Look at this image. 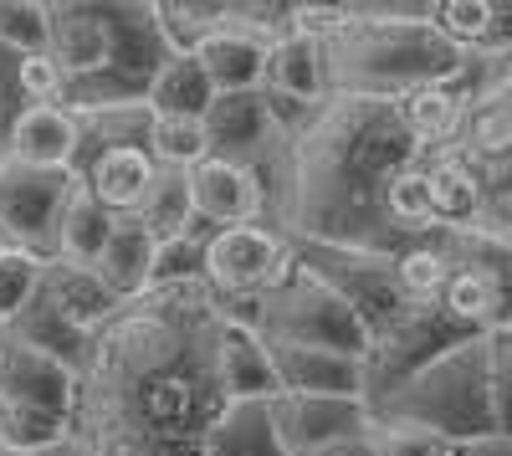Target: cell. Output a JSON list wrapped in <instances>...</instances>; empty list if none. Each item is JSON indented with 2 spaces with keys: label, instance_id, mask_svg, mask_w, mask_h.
Masks as SVG:
<instances>
[{
  "label": "cell",
  "instance_id": "1",
  "mask_svg": "<svg viewBox=\"0 0 512 456\" xmlns=\"http://www.w3.org/2000/svg\"><path fill=\"white\" fill-rule=\"evenodd\" d=\"M226 308L195 282L159 287L88 344V441L93 456H200L221 416L216 339Z\"/></svg>",
  "mask_w": 512,
  "mask_h": 456
},
{
  "label": "cell",
  "instance_id": "2",
  "mask_svg": "<svg viewBox=\"0 0 512 456\" xmlns=\"http://www.w3.org/2000/svg\"><path fill=\"white\" fill-rule=\"evenodd\" d=\"M420 144L395 98H333L292 149L287 216L297 236L349 257H395V236L384 226V190L420 159Z\"/></svg>",
  "mask_w": 512,
  "mask_h": 456
},
{
  "label": "cell",
  "instance_id": "3",
  "mask_svg": "<svg viewBox=\"0 0 512 456\" xmlns=\"http://www.w3.org/2000/svg\"><path fill=\"white\" fill-rule=\"evenodd\" d=\"M47 57L67 82V113L144 103L169 47L154 6L118 0H62L47 6Z\"/></svg>",
  "mask_w": 512,
  "mask_h": 456
},
{
  "label": "cell",
  "instance_id": "4",
  "mask_svg": "<svg viewBox=\"0 0 512 456\" xmlns=\"http://www.w3.org/2000/svg\"><path fill=\"white\" fill-rule=\"evenodd\" d=\"M466 52L431 11H349L323 36V77L333 98H405L461 77Z\"/></svg>",
  "mask_w": 512,
  "mask_h": 456
},
{
  "label": "cell",
  "instance_id": "5",
  "mask_svg": "<svg viewBox=\"0 0 512 456\" xmlns=\"http://www.w3.org/2000/svg\"><path fill=\"white\" fill-rule=\"evenodd\" d=\"M369 421L420 426L451 446L497 436L492 395H487V339H461L436 359L415 364L405 380H395L369 405Z\"/></svg>",
  "mask_w": 512,
  "mask_h": 456
},
{
  "label": "cell",
  "instance_id": "6",
  "mask_svg": "<svg viewBox=\"0 0 512 456\" xmlns=\"http://www.w3.org/2000/svg\"><path fill=\"white\" fill-rule=\"evenodd\" d=\"M256 334L262 344H292V349H328V354H349L364 359L374 354V339L354 303L338 287L313 272L308 262H292L256 303Z\"/></svg>",
  "mask_w": 512,
  "mask_h": 456
},
{
  "label": "cell",
  "instance_id": "7",
  "mask_svg": "<svg viewBox=\"0 0 512 456\" xmlns=\"http://www.w3.org/2000/svg\"><path fill=\"white\" fill-rule=\"evenodd\" d=\"M77 410V375L52 354L21 344L0 328V446L36 456V446H57Z\"/></svg>",
  "mask_w": 512,
  "mask_h": 456
},
{
  "label": "cell",
  "instance_id": "8",
  "mask_svg": "<svg viewBox=\"0 0 512 456\" xmlns=\"http://www.w3.org/2000/svg\"><path fill=\"white\" fill-rule=\"evenodd\" d=\"M72 185V170H31V164L0 154V246H21V252L41 257L47 236L57 241V221Z\"/></svg>",
  "mask_w": 512,
  "mask_h": 456
},
{
  "label": "cell",
  "instance_id": "9",
  "mask_svg": "<svg viewBox=\"0 0 512 456\" xmlns=\"http://www.w3.org/2000/svg\"><path fill=\"white\" fill-rule=\"evenodd\" d=\"M282 272H287V246L262 226H221L205 241V282L221 287L226 298L262 293Z\"/></svg>",
  "mask_w": 512,
  "mask_h": 456
},
{
  "label": "cell",
  "instance_id": "10",
  "mask_svg": "<svg viewBox=\"0 0 512 456\" xmlns=\"http://www.w3.org/2000/svg\"><path fill=\"white\" fill-rule=\"evenodd\" d=\"M272 426L282 456H303L328 441H349L369 431V400H318V395H277Z\"/></svg>",
  "mask_w": 512,
  "mask_h": 456
},
{
  "label": "cell",
  "instance_id": "11",
  "mask_svg": "<svg viewBox=\"0 0 512 456\" xmlns=\"http://www.w3.org/2000/svg\"><path fill=\"white\" fill-rule=\"evenodd\" d=\"M282 395H318V400H364L369 375L364 359L328 354V349H292V344H267Z\"/></svg>",
  "mask_w": 512,
  "mask_h": 456
},
{
  "label": "cell",
  "instance_id": "12",
  "mask_svg": "<svg viewBox=\"0 0 512 456\" xmlns=\"http://www.w3.org/2000/svg\"><path fill=\"white\" fill-rule=\"evenodd\" d=\"M190 200H195V221H221V226H251V216L262 211V185L246 164L205 154L195 170H185Z\"/></svg>",
  "mask_w": 512,
  "mask_h": 456
},
{
  "label": "cell",
  "instance_id": "13",
  "mask_svg": "<svg viewBox=\"0 0 512 456\" xmlns=\"http://www.w3.org/2000/svg\"><path fill=\"white\" fill-rule=\"evenodd\" d=\"M267 52H272L267 36L241 31V26L226 21V26L210 31L190 57L205 67V77H210L216 93H256L267 82Z\"/></svg>",
  "mask_w": 512,
  "mask_h": 456
},
{
  "label": "cell",
  "instance_id": "14",
  "mask_svg": "<svg viewBox=\"0 0 512 456\" xmlns=\"http://www.w3.org/2000/svg\"><path fill=\"white\" fill-rule=\"evenodd\" d=\"M216 385L226 400H277V369L272 354L262 344V334L246 323H221V339H216Z\"/></svg>",
  "mask_w": 512,
  "mask_h": 456
},
{
  "label": "cell",
  "instance_id": "15",
  "mask_svg": "<svg viewBox=\"0 0 512 456\" xmlns=\"http://www.w3.org/2000/svg\"><path fill=\"white\" fill-rule=\"evenodd\" d=\"M200 129H205L210 154L241 164L251 149H262L272 139L277 123H272L262 93H216V98H210V108L200 113Z\"/></svg>",
  "mask_w": 512,
  "mask_h": 456
},
{
  "label": "cell",
  "instance_id": "16",
  "mask_svg": "<svg viewBox=\"0 0 512 456\" xmlns=\"http://www.w3.org/2000/svg\"><path fill=\"white\" fill-rule=\"evenodd\" d=\"M77 144H82V134H77V118L67 108H21L11 118L6 154L31 164V170H72Z\"/></svg>",
  "mask_w": 512,
  "mask_h": 456
},
{
  "label": "cell",
  "instance_id": "17",
  "mask_svg": "<svg viewBox=\"0 0 512 456\" xmlns=\"http://www.w3.org/2000/svg\"><path fill=\"white\" fill-rule=\"evenodd\" d=\"M154 246H159V241H154L134 216H118V221H113L108 246L98 252L93 272L103 277V287H108L118 303L149 293V277H154Z\"/></svg>",
  "mask_w": 512,
  "mask_h": 456
},
{
  "label": "cell",
  "instance_id": "18",
  "mask_svg": "<svg viewBox=\"0 0 512 456\" xmlns=\"http://www.w3.org/2000/svg\"><path fill=\"white\" fill-rule=\"evenodd\" d=\"M200 456H282L272 400H226L200 441Z\"/></svg>",
  "mask_w": 512,
  "mask_h": 456
},
{
  "label": "cell",
  "instance_id": "19",
  "mask_svg": "<svg viewBox=\"0 0 512 456\" xmlns=\"http://www.w3.org/2000/svg\"><path fill=\"white\" fill-rule=\"evenodd\" d=\"M159 164L149 159V149H98L88 159V175H82V185L93 190V200L103 205V211L113 216H128L139 205L144 185L154 180Z\"/></svg>",
  "mask_w": 512,
  "mask_h": 456
},
{
  "label": "cell",
  "instance_id": "20",
  "mask_svg": "<svg viewBox=\"0 0 512 456\" xmlns=\"http://www.w3.org/2000/svg\"><path fill=\"white\" fill-rule=\"evenodd\" d=\"M267 88L287 103H313L328 93V77H323V41L303 36V31H287L272 41L267 52Z\"/></svg>",
  "mask_w": 512,
  "mask_h": 456
},
{
  "label": "cell",
  "instance_id": "21",
  "mask_svg": "<svg viewBox=\"0 0 512 456\" xmlns=\"http://www.w3.org/2000/svg\"><path fill=\"white\" fill-rule=\"evenodd\" d=\"M41 298L57 313H67L77 328H93L118 308V298L103 287V277L93 267H77V262H62V257H52L47 272H41Z\"/></svg>",
  "mask_w": 512,
  "mask_h": 456
},
{
  "label": "cell",
  "instance_id": "22",
  "mask_svg": "<svg viewBox=\"0 0 512 456\" xmlns=\"http://www.w3.org/2000/svg\"><path fill=\"white\" fill-rule=\"evenodd\" d=\"M6 328H11L21 344H31V349H41V354H52L57 364H67L72 375L82 369V359H88V328H77L67 313H57L41 293H36Z\"/></svg>",
  "mask_w": 512,
  "mask_h": 456
},
{
  "label": "cell",
  "instance_id": "23",
  "mask_svg": "<svg viewBox=\"0 0 512 456\" xmlns=\"http://www.w3.org/2000/svg\"><path fill=\"white\" fill-rule=\"evenodd\" d=\"M210 98H216V88H210L205 67L190 52H169L164 67L149 82V98L144 103H149L154 118H200L210 108Z\"/></svg>",
  "mask_w": 512,
  "mask_h": 456
},
{
  "label": "cell",
  "instance_id": "24",
  "mask_svg": "<svg viewBox=\"0 0 512 456\" xmlns=\"http://www.w3.org/2000/svg\"><path fill=\"white\" fill-rule=\"evenodd\" d=\"M113 211H103V205L93 200L88 185H72L67 205H62V221H57V257L62 262H77V267H93L98 252L108 246V231H113Z\"/></svg>",
  "mask_w": 512,
  "mask_h": 456
},
{
  "label": "cell",
  "instance_id": "25",
  "mask_svg": "<svg viewBox=\"0 0 512 456\" xmlns=\"http://www.w3.org/2000/svg\"><path fill=\"white\" fill-rule=\"evenodd\" d=\"M134 216L154 241H169V236H185L195 226V200H190V180L185 170H154V180L144 185Z\"/></svg>",
  "mask_w": 512,
  "mask_h": 456
},
{
  "label": "cell",
  "instance_id": "26",
  "mask_svg": "<svg viewBox=\"0 0 512 456\" xmlns=\"http://www.w3.org/2000/svg\"><path fill=\"white\" fill-rule=\"evenodd\" d=\"M395 103H400L405 129H410L420 144H431V149L451 144V139H456V129H461V118H466V98H461V93H451V82H446V88H420V93H405V98H395Z\"/></svg>",
  "mask_w": 512,
  "mask_h": 456
},
{
  "label": "cell",
  "instance_id": "27",
  "mask_svg": "<svg viewBox=\"0 0 512 456\" xmlns=\"http://www.w3.org/2000/svg\"><path fill=\"white\" fill-rule=\"evenodd\" d=\"M72 118H77V134H93L98 149H149V134H154L149 103H118V108H93Z\"/></svg>",
  "mask_w": 512,
  "mask_h": 456
},
{
  "label": "cell",
  "instance_id": "28",
  "mask_svg": "<svg viewBox=\"0 0 512 456\" xmlns=\"http://www.w3.org/2000/svg\"><path fill=\"white\" fill-rule=\"evenodd\" d=\"M154 21H159V36L169 52H195L210 31L226 26V6H210V0H159Z\"/></svg>",
  "mask_w": 512,
  "mask_h": 456
},
{
  "label": "cell",
  "instance_id": "29",
  "mask_svg": "<svg viewBox=\"0 0 512 456\" xmlns=\"http://www.w3.org/2000/svg\"><path fill=\"white\" fill-rule=\"evenodd\" d=\"M210 154L200 118H154L149 134V159L159 170H195V164Z\"/></svg>",
  "mask_w": 512,
  "mask_h": 456
},
{
  "label": "cell",
  "instance_id": "30",
  "mask_svg": "<svg viewBox=\"0 0 512 456\" xmlns=\"http://www.w3.org/2000/svg\"><path fill=\"white\" fill-rule=\"evenodd\" d=\"M41 272H47V257L21 252V246H0V328L41 293Z\"/></svg>",
  "mask_w": 512,
  "mask_h": 456
},
{
  "label": "cell",
  "instance_id": "31",
  "mask_svg": "<svg viewBox=\"0 0 512 456\" xmlns=\"http://www.w3.org/2000/svg\"><path fill=\"white\" fill-rule=\"evenodd\" d=\"M205 277V241L195 231L185 236H169L154 246V277L149 287H185V282H200Z\"/></svg>",
  "mask_w": 512,
  "mask_h": 456
},
{
  "label": "cell",
  "instance_id": "32",
  "mask_svg": "<svg viewBox=\"0 0 512 456\" xmlns=\"http://www.w3.org/2000/svg\"><path fill=\"white\" fill-rule=\"evenodd\" d=\"M0 47H11L16 57L47 52V6H36V0H0Z\"/></svg>",
  "mask_w": 512,
  "mask_h": 456
},
{
  "label": "cell",
  "instance_id": "33",
  "mask_svg": "<svg viewBox=\"0 0 512 456\" xmlns=\"http://www.w3.org/2000/svg\"><path fill=\"white\" fill-rule=\"evenodd\" d=\"M487 395L492 431L512 441V334H487Z\"/></svg>",
  "mask_w": 512,
  "mask_h": 456
},
{
  "label": "cell",
  "instance_id": "34",
  "mask_svg": "<svg viewBox=\"0 0 512 456\" xmlns=\"http://www.w3.org/2000/svg\"><path fill=\"white\" fill-rule=\"evenodd\" d=\"M431 21L466 52L477 41L487 47V26H492V0H446V6H431Z\"/></svg>",
  "mask_w": 512,
  "mask_h": 456
},
{
  "label": "cell",
  "instance_id": "35",
  "mask_svg": "<svg viewBox=\"0 0 512 456\" xmlns=\"http://www.w3.org/2000/svg\"><path fill=\"white\" fill-rule=\"evenodd\" d=\"M374 456H456L451 441L420 431V426H395V421H369Z\"/></svg>",
  "mask_w": 512,
  "mask_h": 456
},
{
  "label": "cell",
  "instance_id": "36",
  "mask_svg": "<svg viewBox=\"0 0 512 456\" xmlns=\"http://www.w3.org/2000/svg\"><path fill=\"white\" fill-rule=\"evenodd\" d=\"M303 456H374V441H369V431H364V436H349V441L313 446V451H303Z\"/></svg>",
  "mask_w": 512,
  "mask_h": 456
},
{
  "label": "cell",
  "instance_id": "37",
  "mask_svg": "<svg viewBox=\"0 0 512 456\" xmlns=\"http://www.w3.org/2000/svg\"><path fill=\"white\" fill-rule=\"evenodd\" d=\"M512 41V6H492V26H487V47H507Z\"/></svg>",
  "mask_w": 512,
  "mask_h": 456
},
{
  "label": "cell",
  "instance_id": "38",
  "mask_svg": "<svg viewBox=\"0 0 512 456\" xmlns=\"http://www.w3.org/2000/svg\"><path fill=\"white\" fill-rule=\"evenodd\" d=\"M0 456H26V451H11V446H0Z\"/></svg>",
  "mask_w": 512,
  "mask_h": 456
}]
</instances>
